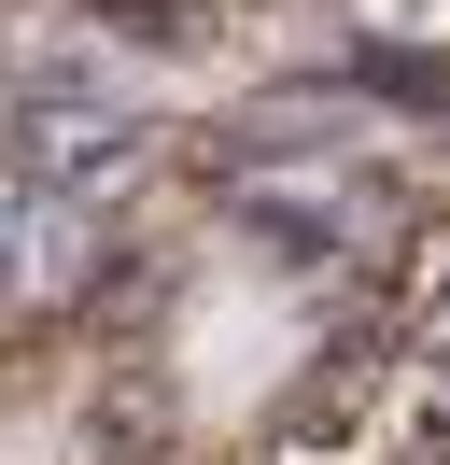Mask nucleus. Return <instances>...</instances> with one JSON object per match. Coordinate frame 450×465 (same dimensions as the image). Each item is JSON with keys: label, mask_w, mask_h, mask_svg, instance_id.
Masks as SVG:
<instances>
[{"label": "nucleus", "mask_w": 450, "mask_h": 465, "mask_svg": "<svg viewBox=\"0 0 450 465\" xmlns=\"http://www.w3.org/2000/svg\"><path fill=\"white\" fill-rule=\"evenodd\" d=\"M71 254H84V212H43V198L0 183V296H43Z\"/></svg>", "instance_id": "1"}, {"label": "nucleus", "mask_w": 450, "mask_h": 465, "mask_svg": "<svg viewBox=\"0 0 450 465\" xmlns=\"http://www.w3.org/2000/svg\"><path fill=\"white\" fill-rule=\"evenodd\" d=\"M436 409H450V352H436Z\"/></svg>", "instance_id": "2"}]
</instances>
